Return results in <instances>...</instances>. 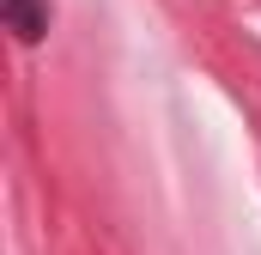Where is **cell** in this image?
Here are the masks:
<instances>
[{"label":"cell","mask_w":261,"mask_h":255,"mask_svg":"<svg viewBox=\"0 0 261 255\" xmlns=\"http://www.w3.org/2000/svg\"><path fill=\"white\" fill-rule=\"evenodd\" d=\"M6 18H12V31H18L24 43H37V37L49 31V18L37 12V0H6Z\"/></svg>","instance_id":"cell-1"}]
</instances>
